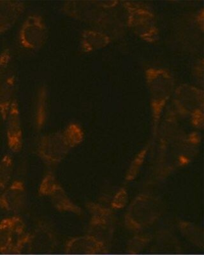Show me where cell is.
<instances>
[{"label":"cell","instance_id":"1","mask_svg":"<svg viewBox=\"0 0 204 255\" xmlns=\"http://www.w3.org/2000/svg\"><path fill=\"white\" fill-rule=\"evenodd\" d=\"M144 78L152 124L154 128H156L169 109L177 85L173 75L165 68L147 67Z\"/></svg>","mask_w":204,"mask_h":255},{"label":"cell","instance_id":"2","mask_svg":"<svg viewBox=\"0 0 204 255\" xmlns=\"http://www.w3.org/2000/svg\"><path fill=\"white\" fill-rule=\"evenodd\" d=\"M121 3L127 30H130L146 44H156L160 40V31L153 9L141 2L126 1Z\"/></svg>","mask_w":204,"mask_h":255},{"label":"cell","instance_id":"3","mask_svg":"<svg viewBox=\"0 0 204 255\" xmlns=\"http://www.w3.org/2000/svg\"><path fill=\"white\" fill-rule=\"evenodd\" d=\"M171 104L172 110L179 117L188 118L194 126H203L204 118L203 89L191 84L177 85Z\"/></svg>","mask_w":204,"mask_h":255},{"label":"cell","instance_id":"4","mask_svg":"<svg viewBox=\"0 0 204 255\" xmlns=\"http://www.w3.org/2000/svg\"><path fill=\"white\" fill-rule=\"evenodd\" d=\"M110 8L105 7L102 1H70L63 4L61 10L72 19L99 29Z\"/></svg>","mask_w":204,"mask_h":255},{"label":"cell","instance_id":"5","mask_svg":"<svg viewBox=\"0 0 204 255\" xmlns=\"http://www.w3.org/2000/svg\"><path fill=\"white\" fill-rule=\"evenodd\" d=\"M48 36V28L44 18L38 13H33L22 22L18 33V42L24 49L37 51L46 44Z\"/></svg>","mask_w":204,"mask_h":255},{"label":"cell","instance_id":"6","mask_svg":"<svg viewBox=\"0 0 204 255\" xmlns=\"http://www.w3.org/2000/svg\"><path fill=\"white\" fill-rule=\"evenodd\" d=\"M24 235L21 223L15 218L4 220L0 224V253L2 255H16L24 247Z\"/></svg>","mask_w":204,"mask_h":255},{"label":"cell","instance_id":"7","mask_svg":"<svg viewBox=\"0 0 204 255\" xmlns=\"http://www.w3.org/2000/svg\"><path fill=\"white\" fill-rule=\"evenodd\" d=\"M6 138L9 147L13 151H19L22 145L21 116L17 100L13 102L5 118Z\"/></svg>","mask_w":204,"mask_h":255},{"label":"cell","instance_id":"8","mask_svg":"<svg viewBox=\"0 0 204 255\" xmlns=\"http://www.w3.org/2000/svg\"><path fill=\"white\" fill-rule=\"evenodd\" d=\"M113 41L112 38L103 31L90 28L82 32L79 47L83 53H94L109 46Z\"/></svg>","mask_w":204,"mask_h":255},{"label":"cell","instance_id":"9","mask_svg":"<svg viewBox=\"0 0 204 255\" xmlns=\"http://www.w3.org/2000/svg\"><path fill=\"white\" fill-rule=\"evenodd\" d=\"M26 8V4L22 1H0V35L14 26Z\"/></svg>","mask_w":204,"mask_h":255},{"label":"cell","instance_id":"10","mask_svg":"<svg viewBox=\"0 0 204 255\" xmlns=\"http://www.w3.org/2000/svg\"><path fill=\"white\" fill-rule=\"evenodd\" d=\"M16 84L14 73L0 86V116L2 120H5L13 102L17 99L15 97Z\"/></svg>","mask_w":204,"mask_h":255},{"label":"cell","instance_id":"11","mask_svg":"<svg viewBox=\"0 0 204 255\" xmlns=\"http://www.w3.org/2000/svg\"><path fill=\"white\" fill-rule=\"evenodd\" d=\"M22 190L19 183H14L6 190L0 199V204L7 210H15L21 204Z\"/></svg>","mask_w":204,"mask_h":255},{"label":"cell","instance_id":"12","mask_svg":"<svg viewBox=\"0 0 204 255\" xmlns=\"http://www.w3.org/2000/svg\"><path fill=\"white\" fill-rule=\"evenodd\" d=\"M49 113V100L47 88L43 87L38 91L36 100L35 115L36 123L43 124Z\"/></svg>","mask_w":204,"mask_h":255},{"label":"cell","instance_id":"13","mask_svg":"<svg viewBox=\"0 0 204 255\" xmlns=\"http://www.w3.org/2000/svg\"><path fill=\"white\" fill-rule=\"evenodd\" d=\"M14 73L12 52L6 48L0 53V86Z\"/></svg>","mask_w":204,"mask_h":255},{"label":"cell","instance_id":"14","mask_svg":"<svg viewBox=\"0 0 204 255\" xmlns=\"http://www.w3.org/2000/svg\"><path fill=\"white\" fill-rule=\"evenodd\" d=\"M12 172V161L6 157L0 164V190L5 187Z\"/></svg>","mask_w":204,"mask_h":255},{"label":"cell","instance_id":"15","mask_svg":"<svg viewBox=\"0 0 204 255\" xmlns=\"http://www.w3.org/2000/svg\"><path fill=\"white\" fill-rule=\"evenodd\" d=\"M193 76L197 82H198L197 86L198 87L203 89L204 84V60L199 59L196 63L194 64L193 68Z\"/></svg>","mask_w":204,"mask_h":255},{"label":"cell","instance_id":"16","mask_svg":"<svg viewBox=\"0 0 204 255\" xmlns=\"http://www.w3.org/2000/svg\"><path fill=\"white\" fill-rule=\"evenodd\" d=\"M76 255H105L106 253L102 251L101 248L94 247L92 248H79L75 250Z\"/></svg>","mask_w":204,"mask_h":255},{"label":"cell","instance_id":"17","mask_svg":"<svg viewBox=\"0 0 204 255\" xmlns=\"http://www.w3.org/2000/svg\"><path fill=\"white\" fill-rule=\"evenodd\" d=\"M1 116H0V121H1Z\"/></svg>","mask_w":204,"mask_h":255},{"label":"cell","instance_id":"18","mask_svg":"<svg viewBox=\"0 0 204 255\" xmlns=\"http://www.w3.org/2000/svg\"></svg>","mask_w":204,"mask_h":255}]
</instances>
